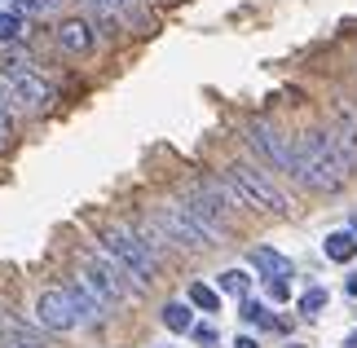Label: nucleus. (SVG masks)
Here are the masks:
<instances>
[{"instance_id": "1", "label": "nucleus", "mask_w": 357, "mask_h": 348, "mask_svg": "<svg viewBox=\"0 0 357 348\" xmlns=\"http://www.w3.org/2000/svg\"><path fill=\"white\" fill-rule=\"evenodd\" d=\"M291 172H296V181L305 190H318V194H335L349 181V172L340 168V159L331 155V146H326L322 128L300 133L291 142Z\"/></svg>"}, {"instance_id": "2", "label": "nucleus", "mask_w": 357, "mask_h": 348, "mask_svg": "<svg viewBox=\"0 0 357 348\" xmlns=\"http://www.w3.org/2000/svg\"><path fill=\"white\" fill-rule=\"evenodd\" d=\"M185 203L195 207L199 220H208V225L221 229V234H229V225H234V212L243 207L238 190L229 186L225 176H195V181L185 186Z\"/></svg>"}, {"instance_id": "3", "label": "nucleus", "mask_w": 357, "mask_h": 348, "mask_svg": "<svg viewBox=\"0 0 357 348\" xmlns=\"http://www.w3.org/2000/svg\"><path fill=\"white\" fill-rule=\"evenodd\" d=\"M102 252L111 256L128 278H137V287H150L159 273V256L142 243V234L132 225H106L102 229Z\"/></svg>"}, {"instance_id": "4", "label": "nucleus", "mask_w": 357, "mask_h": 348, "mask_svg": "<svg viewBox=\"0 0 357 348\" xmlns=\"http://www.w3.org/2000/svg\"><path fill=\"white\" fill-rule=\"evenodd\" d=\"M150 212H155V220H159L163 229H168L172 247H185V252H203V247H225V239H229V234L212 229L208 220H199L190 203H159V207H150Z\"/></svg>"}, {"instance_id": "5", "label": "nucleus", "mask_w": 357, "mask_h": 348, "mask_svg": "<svg viewBox=\"0 0 357 348\" xmlns=\"http://www.w3.org/2000/svg\"><path fill=\"white\" fill-rule=\"evenodd\" d=\"M225 181L238 190L243 207L273 212V216H287V212H291V199L282 194V186H278V181H273L265 168H256V163H229V168H225Z\"/></svg>"}, {"instance_id": "6", "label": "nucleus", "mask_w": 357, "mask_h": 348, "mask_svg": "<svg viewBox=\"0 0 357 348\" xmlns=\"http://www.w3.org/2000/svg\"><path fill=\"white\" fill-rule=\"evenodd\" d=\"M0 89H5V97L18 110H49L53 106V89L31 71V62H22V58L0 62Z\"/></svg>"}, {"instance_id": "7", "label": "nucleus", "mask_w": 357, "mask_h": 348, "mask_svg": "<svg viewBox=\"0 0 357 348\" xmlns=\"http://www.w3.org/2000/svg\"><path fill=\"white\" fill-rule=\"evenodd\" d=\"M291 142H296V137H287L273 119H252V123H247V146H252L269 168H278V172H291Z\"/></svg>"}, {"instance_id": "8", "label": "nucleus", "mask_w": 357, "mask_h": 348, "mask_svg": "<svg viewBox=\"0 0 357 348\" xmlns=\"http://www.w3.org/2000/svg\"><path fill=\"white\" fill-rule=\"evenodd\" d=\"M36 322L45 326V331H75L84 317H79V309H75V300H71V291L66 287H45L36 296Z\"/></svg>"}, {"instance_id": "9", "label": "nucleus", "mask_w": 357, "mask_h": 348, "mask_svg": "<svg viewBox=\"0 0 357 348\" xmlns=\"http://www.w3.org/2000/svg\"><path fill=\"white\" fill-rule=\"evenodd\" d=\"M84 5L98 13V18L123 27V31H150V13L146 0H84Z\"/></svg>"}, {"instance_id": "10", "label": "nucleus", "mask_w": 357, "mask_h": 348, "mask_svg": "<svg viewBox=\"0 0 357 348\" xmlns=\"http://www.w3.org/2000/svg\"><path fill=\"white\" fill-rule=\"evenodd\" d=\"M84 273H89L93 282L106 291V300H111V304L128 300V282H123L128 273H123V269H119V264L106 256V252H84Z\"/></svg>"}, {"instance_id": "11", "label": "nucleus", "mask_w": 357, "mask_h": 348, "mask_svg": "<svg viewBox=\"0 0 357 348\" xmlns=\"http://www.w3.org/2000/svg\"><path fill=\"white\" fill-rule=\"evenodd\" d=\"M66 291H71V300H75V309L84 322H102L106 313H111V300H106V291L93 282L89 273H75L71 282H66Z\"/></svg>"}, {"instance_id": "12", "label": "nucleus", "mask_w": 357, "mask_h": 348, "mask_svg": "<svg viewBox=\"0 0 357 348\" xmlns=\"http://www.w3.org/2000/svg\"><path fill=\"white\" fill-rule=\"evenodd\" d=\"M53 40H58V49L71 53V58H84V53H93V45H98V36H93V27H89L84 18L62 22L58 31H53Z\"/></svg>"}, {"instance_id": "13", "label": "nucleus", "mask_w": 357, "mask_h": 348, "mask_svg": "<svg viewBox=\"0 0 357 348\" xmlns=\"http://www.w3.org/2000/svg\"><path fill=\"white\" fill-rule=\"evenodd\" d=\"M247 260H252L256 269L265 273V282H269V278H291V260H287L282 252H273V247H265V243H256Z\"/></svg>"}, {"instance_id": "14", "label": "nucleus", "mask_w": 357, "mask_h": 348, "mask_svg": "<svg viewBox=\"0 0 357 348\" xmlns=\"http://www.w3.org/2000/svg\"><path fill=\"white\" fill-rule=\"evenodd\" d=\"M326 260H335V264H349L357 256V234L353 229H335V234H326Z\"/></svg>"}, {"instance_id": "15", "label": "nucleus", "mask_w": 357, "mask_h": 348, "mask_svg": "<svg viewBox=\"0 0 357 348\" xmlns=\"http://www.w3.org/2000/svg\"><path fill=\"white\" fill-rule=\"evenodd\" d=\"M159 317H163V326H168V331H190V326H195V309H190L185 300H168Z\"/></svg>"}, {"instance_id": "16", "label": "nucleus", "mask_w": 357, "mask_h": 348, "mask_svg": "<svg viewBox=\"0 0 357 348\" xmlns=\"http://www.w3.org/2000/svg\"><path fill=\"white\" fill-rule=\"evenodd\" d=\"M216 291H225V296H247L252 291V278H247V269H225L221 278H216Z\"/></svg>"}, {"instance_id": "17", "label": "nucleus", "mask_w": 357, "mask_h": 348, "mask_svg": "<svg viewBox=\"0 0 357 348\" xmlns=\"http://www.w3.org/2000/svg\"><path fill=\"white\" fill-rule=\"evenodd\" d=\"M190 304L203 309V313H216V309H221V291L208 287V282H190Z\"/></svg>"}, {"instance_id": "18", "label": "nucleus", "mask_w": 357, "mask_h": 348, "mask_svg": "<svg viewBox=\"0 0 357 348\" xmlns=\"http://www.w3.org/2000/svg\"><path fill=\"white\" fill-rule=\"evenodd\" d=\"M322 309H326V291L322 287H309L305 296H300V313L313 317V313H322Z\"/></svg>"}, {"instance_id": "19", "label": "nucleus", "mask_w": 357, "mask_h": 348, "mask_svg": "<svg viewBox=\"0 0 357 348\" xmlns=\"http://www.w3.org/2000/svg\"><path fill=\"white\" fill-rule=\"evenodd\" d=\"M22 36V18H18V13H0V45H13V40H18Z\"/></svg>"}, {"instance_id": "20", "label": "nucleus", "mask_w": 357, "mask_h": 348, "mask_svg": "<svg viewBox=\"0 0 357 348\" xmlns=\"http://www.w3.org/2000/svg\"><path fill=\"white\" fill-rule=\"evenodd\" d=\"M243 317L247 322H260V326H273V317H269V309L260 300H243Z\"/></svg>"}, {"instance_id": "21", "label": "nucleus", "mask_w": 357, "mask_h": 348, "mask_svg": "<svg viewBox=\"0 0 357 348\" xmlns=\"http://www.w3.org/2000/svg\"><path fill=\"white\" fill-rule=\"evenodd\" d=\"M13 102L5 97V89H0V142H9L13 137V110H9Z\"/></svg>"}, {"instance_id": "22", "label": "nucleus", "mask_w": 357, "mask_h": 348, "mask_svg": "<svg viewBox=\"0 0 357 348\" xmlns=\"http://www.w3.org/2000/svg\"><path fill=\"white\" fill-rule=\"evenodd\" d=\"M190 335H195L203 348H208V344H216V326H208V322H199V326H190Z\"/></svg>"}, {"instance_id": "23", "label": "nucleus", "mask_w": 357, "mask_h": 348, "mask_svg": "<svg viewBox=\"0 0 357 348\" xmlns=\"http://www.w3.org/2000/svg\"><path fill=\"white\" fill-rule=\"evenodd\" d=\"M287 296H291V287H287V278H269V300H287Z\"/></svg>"}, {"instance_id": "24", "label": "nucleus", "mask_w": 357, "mask_h": 348, "mask_svg": "<svg viewBox=\"0 0 357 348\" xmlns=\"http://www.w3.org/2000/svg\"><path fill=\"white\" fill-rule=\"evenodd\" d=\"M36 9V0H13V13H18V18H22V13H31Z\"/></svg>"}, {"instance_id": "25", "label": "nucleus", "mask_w": 357, "mask_h": 348, "mask_svg": "<svg viewBox=\"0 0 357 348\" xmlns=\"http://www.w3.org/2000/svg\"><path fill=\"white\" fill-rule=\"evenodd\" d=\"M234 348H260V344H256V340H252V335H243V340H238V344H234Z\"/></svg>"}, {"instance_id": "26", "label": "nucleus", "mask_w": 357, "mask_h": 348, "mask_svg": "<svg viewBox=\"0 0 357 348\" xmlns=\"http://www.w3.org/2000/svg\"><path fill=\"white\" fill-rule=\"evenodd\" d=\"M344 291H349V296H357V273H353L349 282H344Z\"/></svg>"}, {"instance_id": "27", "label": "nucleus", "mask_w": 357, "mask_h": 348, "mask_svg": "<svg viewBox=\"0 0 357 348\" xmlns=\"http://www.w3.org/2000/svg\"><path fill=\"white\" fill-rule=\"evenodd\" d=\"M344 348H357V331H353V335H349V340H344Z\"/></svg>"}, {"instance_id": "28", "label": "nucleus", "mask_w": 357, "mask_h": 348, "mask_svg": "<svg viewBox=\"0 0 357 348\" xmlns=\"http://www.w3.org/2000/svg\"><path fill=\"white\" fill-rule=\"evenodd\" d=\"M349 229H353V234H357V212H353V220H349Z\"/></svg>"}]
</instances>
